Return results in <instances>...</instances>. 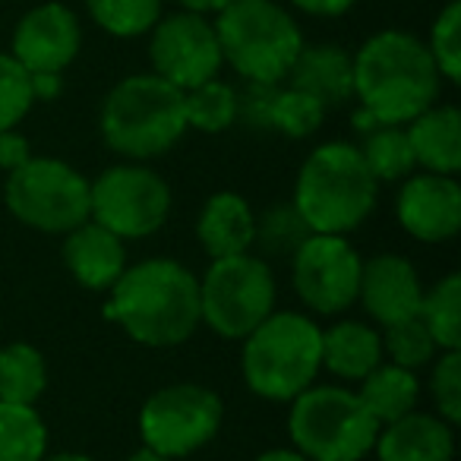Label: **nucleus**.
Returning <instances> with one entry per match:
<instances>
[{"mask_svg":"<svg viewBox=\"0 0 461 461\" xmlns=\"http://www.w3.org/2000/svg\"><path fill=\"white\" fill-rule=\"evenodd\" d=\"M417 316L429 329L436 348L458 351L461 348V276H446L420 297Z\"/></svg>","mask_w":461,"mask_h":461,"instance_id":"27","label":"nucleus"},{"mask_svg":"<svg viewBox=\"0 0 461 461\" xmlns=\"http://www.w3.org/2000/svg\"><path fill=\"white\" fill-rule=\"evenodd\" d=\"M322 366L341 379H364L376 364H383V335L357 320L335 322L320 339Z\"/></svg>","mask_w":461,"mask_h":461,"instance_id":"22","label":"nucleus"},{"mask_svg":"<svg viewBox=\"0 0 461 461\" xmlns=\"http://www.w3.org/2000/svg\"><path fill=\"white\" fill-rule=\"evenodd\" d=\"M439 70L408 32H376L354 54V95L379 123H411L439 98Z\"/></svg>","mask_w":461,"mask_h":461,"instance_id":"2","label":"nucleus"},{"mask_svg":"<svg viewBox=\"0 0 461 461\" xmlns=\"http://www.w3.org/2000/svg\"><path fill=\"white\" fill-rule=\"evenodd\" d=\"M184 130V92L155 73L121 79L102 104L104 142L127 158L165 155Z\"/></svg>","mask_w":461,"mask_h":461,"instance_id":"4","label":"nucleus"},{"mask_svg":"<svg viewBox=\"0 0 461 461\" xmlns=\"http://www.w3.org/2000/svg\"><path fill=\"white\" fill-rule=\"evenodd\" d=\"M29 158H32V149H29L26 136L16 133V130H4V133H0V167L10 174L26 165Z\"/></svg>","mask_w":461,"mask_h":461,"instance_id":"36","label":"nucleus"},{"mask_svg":"<svg viewBox=\"0 0 461 461\" xmlns=\"http://www.w3.org/2000/svg\"><path fill=\"white\" fill-rule=\"evenodd\" d=\"M360 136H364V146L357 149L376 180H402L417 165L404 123H373Z\"/></svg>","mask_w":461,"mask_h":461,"instance_id":"25","label":"nucleus"},{"mask_svg":"<svg viewBox=\"0 0 461 461\" xmlns=\"http://www.w3.org/2000/svg\"><path fill=\"white\" fill-rule=\"evenodd\" d=\"M32 83L14 54H0V133L14 130L32 108Z\"/></svg>","mask_w":461,"mask_h":461,"instance_id":"33","label":"nucleus"},{"mask_svg":"<svg viewBox=\"0 0 461 461\" xmlns=\"http://www.w3.org/2000/svg\"><path fill=\"white\" fill-rule=\"evenodd\" d=\"M196 238L212 259L238 257L257 244V215L238 193H215L199 212Z\"/></svg>","mask_w":461,"mask_h":461,"instance_id":"19","label":"nucleus"},{"mask_svg":"<svg viewBox=\"0 0 461 461\" xmlns=\"http://www.w3.org/2000/svg\"><path fill=\"white\" fill-rule=\"evenodd\" d=\"M285 79L294 89L320 98L326 108L341 104L354 95V58L335 45H303Z\"/></svg>","mask_w":461,"mask_h":461,"instance_id":"20","label":"nucleus"},{"mask_svg":"<svg viewBox=\"0 0 461 461\" xmlns=\"http://www.w3.org/2000/svg\"><path fill=\"white\" fill-rule=\"evenodd\" d=\"M288 429L307 461H360L376 442L379 423L357 392L316 385L291 398Z\"/></svg>","mask_w":461,"mask_h":461,"instance_id":"7","label":"nucleus"},{"mask_svg":"<svg viewBox=\"0 0 461 461\" xmlns=\"http://www.w3.org/2000/svg\"><path fill=\"white\" fill-rule=\"evenodd\" d=\"M257 461H307V458H303V455L297 452V448H294V452H291V448H272V452L259 455Z\"/></svg>","mask_w":461,"mask_h":461,"instance_id":"40","label":"nucleus"},{"mask_svg":"<svg viewBox=\"0 0 461 461\" xmlns=\"http://www.w3.org/2000/svg\"><path fill=\"white\" fill-rule=\"evenodd\" d=\"M29 83H32V98H41V102H51L64 89L60 73H29Z\"/></svg>","mask_w":461,"mask_h":461,"instance_id":"38","label":"nucleus"},{"mask_svg":"<svg viewBox=\"0 0 461 461\" xmlns=\"http://www.w3.org/2000/svg\"><path fill=\"white\" fill-rule=\"evenodd\" d=\"M212 26L221 58L247 83H282L303 48L297 23L276 0H234Z\"/></svg>","mask_w":461,"mask_h":461,"instance_id":"6","label":"nucleus"},{"mask_svg":"<svg viewBox=\"0 0 461 461\" xmlns=\"http://www.w3.org/2000/svg\"><path fill=\"white\" fill-rule=\"evenodd\" d=\"M149 32H152L149 58H152L155 77L167 79L180 92L209 83L221 70L224 58L215 26L203 14H190V10L174 14L167 20H158Z\"/></svg>","mask_w":461,"mask_h":461,"instance_id":"12","label":"nucleus"},{"mask_svg":"<svg viewBox=\"0 0 461 461\" xmlns=\"http://www.w3.org/2000/svg\"><path fill=\"white\" fill-rule=\"evenodd\" d=\"M429 58H433L439 77L448 83L461 79V4L452 0L439 16H436L433 29H429Z\"/></svg>","mask_w":461,"mask_h":461,"instance_id":"32","label":"nucleus"},{"mask_svg":"<svg viewBox=\"0 0 461 461\" xmlns=\"http://www.w3.org/2000/svg\"><path fill=\"white\" fill-rule=\"evenodd\" d=\"M221 398L196 383H177L158 389L140 414V433L146 448L165 458H184L203 448L221 427Z\"/></svg>","mask_w":461,"mask_h":461,"instance_id":"11","label":"nucleus"},{"mask_svg":"<svg viewBox=\"0 0 461 461\" xmlns=\"http://www.w3.org/2000/svg\"><path fill=\"white\" fill-rule=\"evenodd\" d=\"M104 316L146 348L184 345L199 320V282L174 259H142L111 285Z\"/></svg>","mask_w":461,"mask_h":461,"instance_id":"1","label":"nucleus"},{"mask_svg":"<svg viewBox=\"0 0 461 461\" xmlns=\"http://www.w3.org/2000/svg\"><path fill=\"white\" fill-rule=\"evenodd\" d=\"M171 190L142 165H114L89 184V218L121 240L149 238L167 221Z\"/></svg>","mask_w":461,"mask_h":461,"instance_id":"10","label":"nucleus"},{"mask_svg":"<svg viewBox=\"0 0 461 461\" xmlns=\"http://www.w3.org/2000/svg\"><path fill=\"white\" fill-rule=\"evenodd\" d=\"M379 180L351 142H326L303 161L294 209L313 234H348L376 205Z\"/></svg>","mask_w":461,"mask_h":461,"instance_id":"3","label":"nucleus"},{"mask_svg":"<svg viewBox=\"0 0 461 461\" xmlns=\"http://www.w3.org/2000/svg\"><path fill=\"white\" fill-rule=\"evenodd\" d=\"M184 117L186 127H196L203 133H221L238 121V92L218 79L193 86L184 92Z\"/></svg>","mask_w":461,"mask_h":461,"instance_id":"28","label":"nucleus"},{"mask_svg":"<svg viewBox=\"0 0 461 461\" xmlns=\"http://www.w3.org/2000/svg\"><path fill=\"white\" fill-rule=\"evenodd\" d=\"M127 461H171V458H165V455H158V452H152V448H146L142 446L136 455H130Z\"/></svg>","mask_w":461,"mask_h":461,"instance_id":"41","label":"nucleus"},{"mask_svg":"<svg viewBox=\"0 0 461 461\" xmlns=\"http://www.w3.org/2000/svg\"><path fill=\"white\" fill-rule=\"evenodd\" d=\"M83 29L70 7L41 4L29 10L14 32V58L26 73H64L77 60Z\"/></svg>","mask_w":461,"mask_h":461,"instance_id":"14","label":"nucleus"},{"mask_svg":"<svg viewBox=\"0 0 461 461\" xmlns=\"http://www.w3.org/2000/svg\"><path fill=\"white\" fill-rule=\"evenodd\" d=\"M180 4H184L186 10H190V14H221L224 7H230V4H234V0H180Z\"/></svg>","mask_w":461,"mask_h":461,"instance_id":"39","label":"nucleus"},{"mask_svg":"<svg viewBox=\"0 0 461 461\" xmlns=\"http://www.w3.org/2000/svg\"><path fill=\"white\" fill-rule=\"evenodd\" d=\"M360 257L341 234H310L294 250L297 297L316 313H341L357 301Z\"/></svg>","mask_w":461,"mask_h":461,"instance_id":"13","label":"nucleus"},{"mask_svg":"<svg viewBox=\"0 0 461 461\" xmlns=\"http://www.w3.org/2000/svg\"><path fill=\"white\" fill-rule=\"evenodd\" d=\"M420 297V278L404 257L383 253V257H373L360 266L357 301L364 303V310L379 326H392V322L417 316Z\"/></svg>","mask_w":461,"mask_h":461,"instance_id":"16","label":"nucleus"},{"mask_svg":"<svg viewBox=\"0 0 461 461\" xmlns=\"http://www.w3.org/2000/svg\"><path fill=\"white\" fill-rule=\"evenodd\" d=\"M276 310V278L259 257L212 259L199 282V320L221 339H247Z\"/></svg>","mask_w":461,"mask_h":461,"instance_id":"8","label":"nucleus"},{"mask_svg":"<svg viewBox=\"0 0 461 461\" xmlns=\"http://www.w3.org/2000/svg\"><path fill=\"white\" fill-rule=\"evenodd\" d=\"M291 4L313 16H341L354 7V0H291Z\"/></svg>","mask_w":461,"mask_h":461,"instance_id":"37","label":"nucleus"},{"mask_svg":"<svg viewBox=\"0 0 461 461\" xmlns=\"http://www.w3.org/2000/svg\"><path fill=\"white\" fill-rule=\"evenodd\" d=\"M48 429L32 404L0 402V461H41Z\"/></svg>","mask_w":461,"mask_h":461,"instance_id":"26","label":"nucleus"},{"mask_svg":"<svg viewBox=\"0 0 461 461\" xmlns=\"http://www.w3.org/2000/svg\"><path fill=\"white\" fill-rule=\"evenodd\" d=\"M417 395H420V383H417L414 370H404L398 364H376L360 379L357 392V398L376 417L379 427L411 414L417 404Z\"/></svg>","mask_w":461,"mask_h":461,"instance_id":"23","label":"nucleus"},{"mask_svg":"<svg viewBox=\"0 0 461 461\" xmlns=\"http://www.w3.org/2000/svg\"><path fill=\"white\" fill-rule=\"evenodd\" d=\"M373 448H376L379 461H452V423L411 411L398 420L383 423Z\"/></svg>","mask_w":461,"mask_h":461,"instance_id":"18","label":"nucleus"},{"mask_svg":"<svg viewBox=\"0 0 461 461\" xmlns=\"http://www.w3.org/2000/svg\"><path fill=\"white\" fill-rule=\"evenodd\" d=\"M383 351H389L392 364L404 366V370H417V366H427L439 348H436L433 335L423 326L420 316H408V320L385 326Z\"/></svg>","mask_w":461,"mask_h":461,"instance_id":"31","label":"nucleus"},{"mask_svg":"<svg viewBox=\"0 0 461 461\" xmlns=\"http://www.w3.org/2000/svg\"><path fill=\"white\" fill-rule=\"evenodd\" d=\"M313 230L307 228L301 215H297L294 203L291 205H276L263 215V221H257V238L266 250L272 253H294Z\"/></svg>","mask_w":461,"mask_h":461,"instance_id":"34","label":"nucleus"},{"mask_svg":"<svg viewBox=\"0 0 461 461\" xmlns=\"http://www.w3.org/2000/svg\"><path fill=\"white\" fill-rule=\"evenodd\" d=\"M7 205L23 224L67 234L89 221V180L60 158H29L7 177Z\"/></svg>","mask_w":461,"mask_h":461,"instance_id":"9","label":"nucleus"},{"mask_svg":"<svg viewBox=\"0 0 461 461\" xmlns=\"http://www.w3.org/2000/svg\"><path fill=\"white\" fill-rule=\"evenodd\" d=\"M41 461H92V458H89V455L64 452V455H54V458H41Z\"/></svg>","mask_w":461,"mask_h":461,"instance_id":"42","label":"nucleus"},{"mask_svg":"<svg viewBox=\"0 0 461 461\" xmlns=\"http://www.w3.org/2000/svg\"><path fill=\"white\" fill-rule=\"evenodd\" d=\"M408 140L414 161L429 174L452 177L461 167V117L452 104L427 108L408 123Z\"/></svg>","mask_w":461,"mask_h":461,"instance_id":"21","label":"nucleus"},{"mask_svg":"<svg viewBox=\"0 0 461 461\" xmlns=\"http://www.w3.org/2000/svg\"><path fill=\"white\" fill-rule=\"evenodd\" d=\"M48 385L45 357L26 341L0 348V402L35 404Z\"/></svg>","mask_w":461,"mask_h":461,"instance_id":"24","label":"nucleus"},{"mask_svg":"<svg viewBox=\"0 0 461 461\" xmlns=\"http://www.w3.org/2000/svg\"><path fill=\"white\" fill-rule=\"evenodd\" d=\"M429 395L446 423L461 420V351H446L429 376Z\"/></svg>","mask_w":461,"mask_h":461,"instance_id":"35","label":"nucleus"},{"mask_svg":"<svg viewBox=\"0 0 461 461\" xmlns=\"http://www.w3.org/2000/svg\"><path fill=\"white\" fill-rule=\"evenodd\" d=\"M322 117H326V104L320 98L294 89V86H288V89L276 86L269 98V111H266V127L278 130L291 140H303L322 127Z\"/></svg>","mask_w":461,"mask_h":461,"instance_id":"29","label":"nucleus"},{"mask_svg":"<svg viewBox=\"0 0 461 461\" xmlns=\"http://www.w3.org/2000/svg\"><path fill=\"white\" fill-rule=\"evenodd\" d=\"M398 221L420 244H442L461 228V186L448 174L408 177L398 190Z\"/></svg>","mask_w":461,"mask_h":461,"instance_id":"15","label":"nucleus"},{"mask_svg":"<svg viewBox=\"0 0 461 461\" xmlns=\"http://www.w3.org/2000/svg\"><path fill=\"white\" fill-rule=\"evenodd\" d=\"M92 20L117 39H133L158 23L161 0H86Z\"/></svg>","mask_w":461,"mask_h":461,"instance_id":"30","label":"nucleus"},{"mask_svg":"<svg viewBox=\"0 0 461 461\" xmlns=\"http://www.w3.org/2000/svg\"><path fill=\"white\" fill-rule=\"evenodd\" d=\"M320 326L303 313L272 310L244 339V379L253 395L291 402L310 389L322 366Z\"/></svg>","mask_w":461,"mask_h":461,"instance_id":"5","label":"nucleus"},{"mask_svg":"<svg viewBox=\"0 0 461 461\" xmlns=\"http://www.w3.org/2000/svg\"><path fill=\"white\" fill-rule=\"evenodd\" d=\"M64 263L70 276L89 291H108L127 269V250L117 234L102 228L98 221H83L67 230Z\"/></svg>","mask_w":461,"mask_h":461,"instance_id":"17","label":"nucleus"}]
</instances>
